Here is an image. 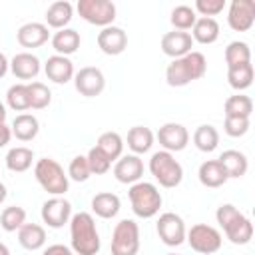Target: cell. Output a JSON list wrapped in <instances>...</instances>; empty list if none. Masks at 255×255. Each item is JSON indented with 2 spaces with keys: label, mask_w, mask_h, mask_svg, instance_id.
Here are the masks:
<instances>
[{
  "label": "cell",
  "mask_w": 255,
  "mask_h": 255,
  "mask_svg": "<svg viewBox=\"0 0 255 255\" xmlns=\"http://www.w3.org/2000/svg\"><path fill=\"white\" fill-rule=\"evenodd\" d=\"M141 175H143V161L135 153L122 155L114 165V177L120 183H126V185L137 183L141 181Z\"/></svg>",
  "instance_id": "obj_16"
},
{
  "label": "cell",
  "mask_w": 255,
  "mask_h": 255,
  "mask_svg": "<svg viewBox=\"0 0 255 255\" xmlns=\"http://www.w3.org/2000/svg\"><path fill=\"white\" fill-rule=\"evenodd\" d=\"M40 60L32 52H20L10 60V72L18 80H34L40 74Z\"/></svg>",
  "instance_id": "obj_20"
},
{
  "label": "cell",
  "mask_w": 255,
  "mask_h": 255,
  "mask_svg": "<svg viewBox=\"0 0 255 255\" xmlns=\"http://www.w3.org/2000/svg\"><path fill=\"white\" fill-rule=\"evenodd\" d=\"M18 243L28 251H38L46 245V229L38 223H24L18 229Z\"/></svg>",
  "instance_id": "obj_27"
},
{
  "label": "cell",
  "mask_w": 255,
  "mask_h": 255,
  "mask_svg": "<svg viewBox=\"0 0 255 255\" xmlns=\"http://www.w3.org/2000/svg\"><path fill=\"white\" fill-rule=\"evenodd\" d=\"M167 255H179V253H167Z\"/></svg>",
  "instance_id": "obj_50"
},
{
  "label": "cell",
  "mask_w": 255,
  "mask_h": 255,
  "mask_svg": "<svg viewBox=\"0 0 255 255\" xmlns=\"http://www.w3.org/2000/svg\"><path fill=\"white\" fill-rule=\"evenodd\" d=\"M42 255H76L68 245H62V243H54V245H48Z\"/></svg>",
  "instance_id": "obj_44"
},
{
  "label": "cell",
  "mask_w": 255,
  "mask_h": 255,
  "mask_svg": "<svg viewBox=\"0 0 255 255\" xmlns=\"http://www.w3.org/2000/svg\"><path fill=\"white\" fill-rule=\"evenodd\" d=\"M16 40L22 48H40L50 40V32L48 26L42 22H28L18 28Z\"/></svg>",
  "instance_id": "obj_19"
},
{
  "label": "cell",
  "mask_w": 255,
  "mask_h": 255,
  "mask_svg": "<svg viewBox=\"0 0 255 255\" xmlns=\"http://www.w3.org/2000/svg\"><path fill=\"white\" fill-rule=\"evenodd\" d=\"M195 20H197V14H195V10H193L191 6H187V4L175 6V8L171 10V14H169L171 26H173L175 30H179V32L191 30L193 24H195Z\"/></svg>",
  "instance_id": "obj_36"
},
{
  "label": "cell",
  "mask_w": 255,
  "mask_h": 255,
  "mask_svg": "<svg viewBox=\"0 0 255 255\" xmlns=\"http://www.w3.org/2000/svg\"><path fill=\"white\" fill-rule=\"evenodd\" d=\"M32 161H34V151L26 145H16L6 153V167L14 173L28 171L32 167Z\"/></svg>",
  "instance_id": "obj_30"
},
{
  "label": "cell",
  "mask_w": 255,
  "mask_h": 255,
  "mask_svg": "<svg viewBox=\"0 0 255 255\" xmlns=\"http://www.w3.org/2000/svg\"><path fill=\"white\" fill-rule=\"evenodd\" d=\"M86 159H88V165H90L92 175H94V173H96V175H104V173H108L110 167H112V161L108 159V155H106L100 147H96V145L88 151Z\"/></svg>",
  "instance_id": "obj_40"
},
{
  "label": "cell",
  "mask_w": 255,
  "mask_h": 255,
  "mask_svg": "<svg viewBox=\"0 0 255 255\" xmlns=\"http://www.w3.org/2000/svg\"><path fill=\"white\" fill-rule=\"evenodd\" d=\"M215 219L223 229L225 237L235 245H247L253 237L251 219L231 203H221L215 211Z\"/></svg>",
  "instance_id": "obj_3"
},
{
  "label": "cell",
  "mask_w": 255,
  "mask_h": 255,
  "mask_svg": "<svg viewBox=\"0 0 255 255\" xmlns=\"http://www.w3.org/2000/svg\"><path fill=\"white\" fill-rule=\"evenodd\" d=\"M223 56H225L227 68H233V66L251 62V48H249V44L243 42V40H233V42L227 44Z\"/></svg>",
  "instance_id": "obj_35"
},
{
  "label": "cell",
  "mask_w": 255,
  "mask_h": 255,
  "mask_svg": "<svg viewBox=\"0 0 255 255\" xmlns=\"http://www.w3.org/2000/svg\"><path fill=\"white\" fill-rule=\"evenodd\" d=\"M0 255H10L8 245H6V243H2V241H0Z\"/></svg>",
  "instance_id": "obj_49"
},
{
  "label": "cell",
  "mask_w": 255,
  "mask_h": 255,
  "mask_svg": "<svg viewBox=\"0 0 255 255\" xmlns=\"http://www.w3.org/2000/svg\"><path fill=\"white\" fill-rule=\"evenodd\" d=\"M253 76H255V72H253V64L251 62L227 68V82H229V86L233 90H237V94L247 90L253 84Z\"/></svg>",
  "instance_id": "obj_31"
},
{
  "label": "cell",
  "mask_w": 255,
  "mask_h": 255,
  "mask_svg": "<svg viewBox=\"0 0 255 255\" xmlns=\"http://www.w3.org/2000/svg\"><path fill=\"white\" fill-rule=\"evenodd\" d=\"M185 241L189 243V247H191L195 253L211 255V253H217V251L221 249L223 237H221V233H219L213 225L195 223V225H191V229H187Z\"/></svg>",
  "instance_id": "obj_7"
},
{
  "label": "cell",
  "mask_w": 255,
  "mask_h": 255,
  "mask_svg": "<svg viewBox=\"0 0 255 255\" xmlns=\"http://www.w3.org/2000/svg\"><path fill=\"white\" fill-rule=\"evenodd\" d=\"M26 223V209L24 207H18V205H10L2 211L0 215V227L8 233H14L18 231L22 225Z\"/></svg>",
  "instance_id": "obj_38"
},
{
  "label": "cell",
  "mask_w": 255,
  "mask_h": 255,
  "mask_svg": "<svg viewBox=\"0 0 255 255\" xmlns=\"http://www.w3.org/2000/svg\"><path fill=\"white\" fill-rule=\"evenodd\" d=\"M98 48L106 56H120L128 48V34L120 26H106L98 32Z\"/></svg>",
  "instance_id": "obj_15"
},
{
  "label": "cell",
  "mask_w": 255,
  "mask_h": 255,
  "mask_svg": "<svg viewBox=\"0 0 255 255\" xmlns=\"http://www.w3.org/2000/svg\"><path fill=\"white\" fill-rule=\"evenodd\" d=\"M28 94H30V110H44L52 102V92L42 82H30Z\"/></svg>",
  "instance_id": "obj_39"
},
{
  "label": "cell",
  "mask_w": 255,
  "mask_h": 255,
  "mask_svg": "<svg viewBox=\"0 0 255 255\" xmlns=\"http://www.w3.org/2000/svg\"><path fill=\"white\" fill-rule=\"evenodd\" d=\"M122 209V201L112 191H102L92 197V211L102 219H114Z\"/></svg>",
  "instance_id": "obj_24"
},
{
  "label": "cell",
  "mask_w": 255,
  "mask_h": 255,
  "mask_svg": "<svg viewBox=\"0 0 255 255\" xmlns=\"http://www.w3.org/2000/svg\"><path fill=\"white\" fill-rule=\"evenodd\" d=\"M147 167H149V173L155 177V181L161 187H165V189L177 187L183 181V167H181V163L175 159L173 153H169L165 149H159V151L151 153Z\"/></svg>",
  "instance_id": "obj_6"
},
{
  "label": "cell",
  "mask_w": 255,
  "mask_h": 255,
  "mask_svg": "<svg viewBox=\"0 0 255 255\" xmlns=\"http://www.w3.org/2000/svg\"><path fill=\"white\" fill-rule=\"evenodd\" d=\"M225 116H233V118H251L253 112V100L245 94H235L229 96L223 104Z\"/></svg>",
  "instance_id": "obj_34"
},
{
  "label": "cell",
  "mask_w": 255,
  "mask_h": 255,
  "mask_svg": "<svg viewBox=\"0 0 255 255\" xmlns=\"http://www.w3.org/2000/svg\"><path fill=\"white\" fill-rule=\"evenodd\" d=\"M193 143L199 151L203 153H211L217 149L219 145V131L211 126V124H203L193 131Z\"/></svg>",
  "instance_id": "obj_33"
},
{
  "label": "cell",
  "mask_w": 255,
  "mask_h": 255,
  "mask_svg": "<svg viewBox=\"0 0 255 255\" xmlns=\"http://www.w3.org/2000/svg\"><path fill=\"white\" fill-rule=\"evenodd\" d=\"M34 177L40 183V187L46 193H50L52 197L64 195L68 191V187H70L68 173L52 157H42V159L36 161V165H34Z\"/></svg>",
  "instance_id": "obj_5"
},
{
  "label": "cell",
  "mask_w": 255,
  "mask_h": 255,
  "mask_svg": "<svg viewBox=\"0 0 255 255\" xmlns=\"http://www.w3.org/2000/svg\"><path fill=\"white\" fill-rule=\"evenodd\" d=\"M155 231L157 237L161 239V243H165L167 247H179L181 243H185V223L181 219V215L173 213V211H165L157 217L155 223Z\"/></svg>",
  "instance_id": "obj_10"
},
{
  "label": "cell",
  "mask_w": 255,
  "mask_h": 255,
  "mask_svg": "<svg viewBox=\"0 0 255 255\" xmlns=\"http://www.w3.org/2000/svg\"><path fill=\"white\" fill-rule=\"evenodd\" d=\"M155 137H157L159 145H161L165 151H169V153H173V151H183V149L187 147V143H189V131H187V128H185L183 124H177V122H167V124H163V126L157 129Z\"/></svg>",
  "instance_id": "obj_13"
},
{
  "label": "cell",
  "mask_w": 255,
  "mask_h": 255,
  "mask_svg": "<svg viewBox=\"0 0 255 255\" xmlns=\"http://www.w3.org/2000/svg\"><path fill=\"white\" fill-rule=\"evenodd\" d=\"M74 88L86 98H96L106 88V76L96 66H84L74 74Z\"/></svg>",
  "instance_id": "obj_11"
},
{
  "label": "cell",
  "mask_w": 255,
  "mask_h": 255,
  "mask_svg": "<svg viewBox=\"0 0 255 255\" xmlns=\"http://www.w3.org/2000/svg\"><path fill=\"white\" fill-rule=\"evenodd\" d=\"M6 104L14 112H26L30 110V94L28 84H12L6 92Z\"/></svg>",
  "instance_id": "obj_37"
},
{
  "label": "cell",
  "mask_w": 255,
  "mask_h": 255,
  "mask_svg": "<svg viewBox=\"0 0 255 255\" xmlns=\"http://www.w3.org/2000/svg\"><path fill=\"white\" fill-rule=\"evenodd\" d=\"M153 139H155L153 131H151L149 128H145V126H133V128H129L128 137H126L128 147H129L135 155L147 153V151L151 149V145H153Z\"/></svg>",
  "instance_id": "obj_29"
},
{
  "label": "cell",
  "mask_w": 255,
  "mask_h": 255,
  "mask_svg": "<svg viewBox=\"0 0 255 255\" xmlns=\"http://www.w3.org/2000/svg\"><path fill=\"white\" fill-rule=\"evenodd\" d=\"M70 243L76 255H98L102 241L96 227V219L88 211L74 213L70 219Z\"/></svg>",
  "instance_id": "obj_1"
},
{
  "label": "cell",
  "mask_w": 255,
  "mask_h": 255,
  "mask_svg": "<svg viewBox=\"0 0 255 255\" xmlns=\"http://www.w3.org/2000/svg\"><path fill=\"white\" fill-rule=\"evenodd\" d=\"M193 38L189 32H179V30H173V32H165L161 36V52L169 58H181L185 54L191 52L193 48Z\"/></svg>",
  "instance_id": "obj_17"
},
{
  "label": "cell",
  "mask_w": 255,
  "mask_h": 255,
  "mask_svg": "<svg viewBox=\"0 0 255 255\" xmlns=\"http://www.w3.org/2000/svg\"><path fill=\"white\" fill-rule=\"evenodd\" d=\"M90 175H92V171H90V165H88L86 155H76L70 161V165H68V179H74L78 183H84V181L90 179Z\"/></svg>",
  "instance_id": "obj_41"
},
{
  "label": "cell",
  "mask_w": 255,
  "mask_h": 255,
  "mask_svg": "<svg viewBox=\"0 0 255 255\" xmlns=\"http://www.w3.org/2000/svg\"><path fill=\"white\" fill-rule=\"evenodd\" d=\"M207 72V60L201 52L191 50L189 54L171 60V64L165 68V82L171 88H183L199 78H203Z\"/></svg>",
  "instance_id": "obj_2"
},
{
  "label": "cell",
  "mask_w": 255,
  "mask_h": 255,
  "mask_svg": "<svg viewBox=\"0 0 255 255\" xmlns=\"http://www.w3.org/2000/svg\"><path fill=\"white\" fill-rule=\"evenodd\" d=\"M96 147H100L108 155V159L114 163L124 155V137L118 131H104L98 137Z\"/></svg>",
  "instance_id": "obj_32"
},
{
  "label": "cell",
  "mask_w": 255,
  "mask_h": 255,
  "mask_svg": "<svg viewBox=\"0 0 255 255\" xmlns=\"http://www.w3.org/2000/svg\"><path fill=\"white\" fill-rule=\"evenodd\" d=\"M193 10H195V14L199 12L205 18H213L225 10V0H195Z\"/></svg>",
  "instance_id": "obj_43"
},
{
  "label": "cell",
  "mask_w": 255,
  "mask_h": 255,
  "mask_svg": "<svg viewBox=\"0 0 255 255\" xmlns=\"http://www.w3.org/2000/svg\"><path fill=\"white\" fill-rule=\"evenodd\" d=\"M217 161L221 163V167L225 169L227 177L229 179H237V177H243L249 169V161H247V155L239 149H225Z\"/></svg>",
  "instance_id": "obj_21"
},
{
  "label": "cell",
  "mask_w": 255,
  "mask_h": 255,
  "mask_svg": "<svg viewBox=\"0 0 255 255\" xmlns=\"http://www.w3.org/2000/svg\"><path fill=\"white\" fill-rule=\"evenodd\" d=\"M72 18H74V6L68 0L52 2L48 6V10H46V26L56 28V30L68 28V24L72 22Z\"/></svg>",
  "instance_id": "obj_23"
},
{
  "label": "cell",
  "mask_w": 255,
  "mask_h": 255,
  "mask_svg": "<svg viewBox=\"0 0 255 255\" xmlns=\"http://www.w3.org/2000/svg\"><path fill=\"white\" fill-rule=\"evenodd\" d=\"M44 74L48 80H52L54 84H68L70 80H74V62L68 56H50L44 64Z\"/></svg>",
  "instance_id": "obj_18"
},
{
  "label": "cell",
  "mask_w": 255,
  "mask_h": 255,
  "mask_svg": "<svg viewBox=\"0 0 255 255\" xmlns=\"http://www.w3.org/2000/svg\"><path fill=\"white\" fill-rule=\"evenodd\" d=\"M10 139H12V129H10V126L0 124V149L6 147V145L10 143Z\"/></svg>",
  "instance_id": "obj_45"
},
{
  "label": "cell",
  "mask_w": 255,
  "mask_h": 255,
  "mask_svg": "<svg viewBox=\"0 0 255 255\" xmlns=\"http://www.w3.org/2000/svg\"><path fill=\"white\" fill-rule=\"evenodd\" d=\"M128 197L131 203V211L139 219H151L159 213V207L163 203V197L157 189V185L149 181H137L131 183L128 189Z\"/></svg>",
  "instance_id": "obj_4"
},
{
  "label": "cell",
  "mask_w": 255,
  "mask_h": 255,
  "mask_svg": "<svg viewBox=\"0 0 255 255\" xmlns=\"http://www.w3.org/2000/svg\"><path fill=\"white\" fill-rule=\"evenodd\" d=\"M12 135L20 141H32L40 131V122L32 114H18L10 126Z\"/></svg>",
  "instance_id": "obj_26"
},
{
  "label": "cell",
  "mask_w": 255,
  "mask_h": 255,
  "mask_svg": "<svg viewBox=\"0 0 255 255\" xmlns=\"http://www.w3.org/2000/svg\"><path fill=\"white\" fill-rule=\"evenodd\" d=\"M227 24L235 32H247L255 24V2L253 0H231L227 10Z\"/></svg>",
  "instance_id": "obj_14"
},
{
  "label": "cell",
  "mask_w": 255,
  "mask_h": 255,
  "mask_svg": "<svg viewBox=\"0 0 255 255\" xmlns=\"http://www.w3.org/2000/svg\"><path fill=\"white\" fill-rule=\"evenodd\" d=\"M40 215H42V221H44L48 227L60 229V227H64L66 223H70V219H72V215H74V213H72V203H70L68 199H64L62 195L50 197V199H46V201L42 203Z\"/></svg>",
  "instance_id": "obj_12"
},
{
  "label": "cell",
  "mask_w": 255,
  "mask_h": 255,
  "mask_svg": "<svg viewBox=\"0 0 255 255\" xmlns=\"http://www.w3.org/2000/svg\"><path fill=\"white\" fill-rule=\"evenodd\" d=\"M6 116H8V112H6V106L0 102V124H6Z\"/></svg>",
  "instance_id": "obj_48"
},
{
  "label": "cell",
  "mask_w": 255,
  "mask_h": 255,
  "mask_svg": "<svg viewBox=\"0 0 255 255\" xmlns=\"http://www.w3.org/2000/svg\"><path fill=\"white\" fill-rule=\"evenodd\" d=\"M191 38L193 42L197 44H213L217 38H219V22L215 18H205V16H199L191 28Z\"/></svg>",
  "instance_id": "obj_28"
},
{
  "label": "cell",
  "mask_w": 255,
  "mask_h": 255,
  "mask_svg": "<svg viewBox=\"0 0 255 255\" xmlns=\"http://www.w3.org/2000/svg\"><path fill=\"white\" fill-rule=\"evenodd\" d=\"M139 227L133 219H122L112 231V255H137Z\"/></svg>",
  "instance_id": "obj_8"
},
{
  "label": "cell",
  "mask_w": 255,
  "mask_h": 255,
  "mask_svg": "<svg viewBox=\"0 0 255 255\" xmlns=\"http://www.w3.org/2000/svg\"><path fill=\"white\" fill-rule=\"evenodd\" d=\"M76 10L82 20H86L88 24L100 26V28L112 26L116 20V12H118L112 0H80L76 4Z\"/></svg>",
  "instance_id": "obj_9"
},
{
  "label": "cell",
  "mask_w": 255,
  "mask_h": 255,
  "mask_svg": "<svg viewBox=\"0 0 255 255\" xmlns=\"http://www.w3.org/2000/svg\"><path fill=\"white\" fill-rule=\"evenodd\" d=\"M8 70H10V62H8V58L0 52V78H4V76L8 74Z\"/></svg>",
  "instance_id": "obj_46"
},
{
  "label": "cell",
  "mask_w": 255,
  "mask_h": 255,
  "mask_svg": "<svg viewBox=\"0 0 255 255\" xmlns=\"http://www.w3.org/2000/svg\"><path fill=\"white\" fill-rule=\"evenodd\" d=\"M50 42H52V48L56 50L58 56H68L70 58V54H74L80 48L82 38H80V32L78 30H74V28H62V30H58L50 38Z\"/></svg>",
  "instance_id": "obj_25"
},
{
  "label": "cell",
  "mask_w": 255,
  "mask_h": 255,
  "mask_svg": "<svg viewBox=\"0 0 255 255\" xmlns=\"http://www.w3.org/2000/svg\"><path fill=\"white\" fill-rule=\"evenodd\" d=\"M6 197H8V189H6V185L0 181V205L6 201Z\"/></svg>",
  "instance_id": "obj_47"
},
{
  "label": "cell",
  "mask_w": 255,
  "mask_h": 255,
  "mask_svg": "<svg viewBox=\"0 0 255 255\" xmlns=\"http://www.w3.org/2000/svg\"><path fill=\"white\" fill-rule=\"evenodd\" d=\"M249 118H233V116H225L223 122V131L229 137H243L249 131Z\"/></svg>",
  "instance_id": "obj_42"
},
{
  "label": "cell",
  "mask_w": 255,
  "mask_h": 255,
  "mask_svg": "<svg viewBox=\"0 0 255 255\" xmlns=\"http://www.w3.org/2000/svg\"><path fill=\"white\" fill-rule=\"evenodd\" d=\"M197 177H199V183L203 187H209V189H217L221 185L227 183V173L225 169L221 167V163L217 159H207L199 165L197 169Z\"/></svg>",
  "instance_id": "obj_22"
}]
</instances>
